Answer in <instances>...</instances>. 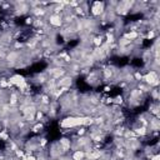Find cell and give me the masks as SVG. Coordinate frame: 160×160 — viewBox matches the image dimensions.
<instances>
[{
    "label": "cell",
    "instance_id": "obj_1",
    "mask_svg": "<svg viewBox=\"0 0 160 160\" xmlns=\"http://www.w3.org/2000/svg\"><path fill=\"white\" fill-rule=\"evenodd\" d=\"M135 1H128V0H124V1H118L116 6H115V12L119 18H125L126 15L130 14L131 11V8L134 5Z\"/></svg>",
    "mask_w": 160,
    "mask_h": 160
},
{
    "label": "cell",
    "instance_id": "obj_2",
    "mask_svg": "<svg viewBox=\"0 0 160 160\" xmlns=\"http://www.w3.org/2000/svg\"><path fill=\"white\" fill-rule=\"evenodd\" d=\"M46 150H48V155H49V159L50 160H58L61 155L65 154L62 151V149H61V146H60V144H59L58 140H55L52 142H49Z\"/></svg>",
    "mask_w": 160,
    "mask_h": 160
},
{
    "label": "cell",
    "instance_id": "obj_3",
    "mask_svg": "<svg viewBox=\"0 0 160 160\" xmlns=\"http://www.w3.org/2000/svg\"><path fill=\"white\" fill-rule=\"evenodd\" d=\"M105 11V2L104 1H94L90 4V16L99 19Z\"/></svg>",
    "mask_w": 160,
    "mask_h": 160
},
{
    "label": "cell",
    "instance_id": "obj_4",
    "mask_svg": "<svg viewBox=\"0 0 160 160\" xmlns=\"http://www.w3.org/2000/svg\"><path fill=\"white\" fill-rule=\"evenodd\" d=\"M45 19L48 20V24H49V25H50L52 29L59 30V29H60V28L64 25L61 14H50V15H48Z\"/></svg>",
    "mask_w": 160,
    "mask_h": 160
},
{
    "label": "cell",
    "instance_id": "obj_5",
    "mask_svg": "<svg viewBox=\"0 0 160 160\" xmlns=\"http://www.w3.org/2000/svg\"><path fill=\"white\" fill-rule=\"evenodd\" d=\"M58 141H59V144H60V146H61V149H62V151L65 154H70L71 152V140H70L69 136H65L64 135Z\"/></svg>",
    "mask_w": 160,
    "mask_h": 160
},
{
    "label": "cell",
    "instance_id": "obj_6",
    "mask_svg": "<svg viewBox=\"0 0 160 160\" xmlns=\"http://www.w3.org/2000/svg\"><path fill=\"white\" fill-rule=\"evenodd\" d=\"M71 160H84L85 159V152L82 150H75L70 152Z\"/></svg>",
    "mask_w": 160,
    "mask_h": 160
},
{
    "label": "cell",
    "instance_id": "obj_7",
    "mask_svg": "<svg viewBox=\"0 0 160 160\" xmlns=\"http://www.w3.org/2000/svg\"><path fill=\"white\" fill-rule=\"evenodd\" d=\"M21 160H36V158H35V155H29V154H25V155L21 158Z\"/></svg>",
    "mask_w": 160,
    "mask_h": 160
},
{
    "label": "cell",
    "instance_id": "obj_8",
    "mask_svg": "<svg viewBox=\"0 0 160 160\" xmlns=\"http://www.w3.org/2000/svg\"><path fill=\"white\" fill-rule=\"evenodd\" d=\"M0 36H1V31H0Z\"/></svg>",
    "mask_w": 160,
    "mask_h": 160
}]
</instances>
